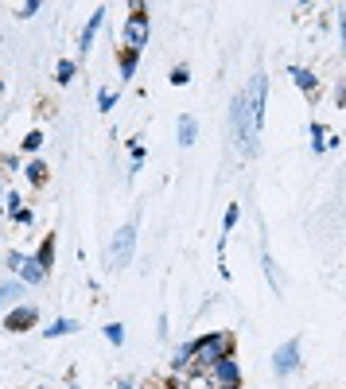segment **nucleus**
<instances>
[{"label": "nucleus", "instance_id": "5701e85b", "mask_svg": "<svg viewBox=\"0 0 346 389\" xmlns=\"http://www.w3.org/2000/svg\"><path fill=\"white\" fill-rule=\"evenodd\" d=\"M187 82H191V70H187V66H175V70H171V86H187Z\"/></svg>", "mask_w": 346, "mask_h": 389}, {"label": "nucleus", "instance_id": "f03ea898", "mask_svg": "<svg viewBox=\"0 0 346 389\" xmlns=\"http://www.w3.org/2000/svg\"><path fill=\"white\" fill-rule=\"evenodd\" d=\"M234 354V335L229 331H210V335L195 339V362H191V374H207L214 362L229 358Z\"/></svg>", "mask_w": 346, "mask_h": 389}, {"label": "nucleus", "instance_id": "cd10ccee", "mask_svg": "<svg viewBox=\"0 0 346 389\" xmlns=\"http://www.w3.org/2000/svg\"><path fill=\"white\" fill-rule=\"evenodd\" d=\"M117 389H136V385H133V382H121V385H117Z\"/></svg>", "mask_w": 346, "mask_h": 389}, {"label": "nucleus", "instance_id": "1a4fd4ad", "mask_svg": "<svg viewBox=\"0 0 346 389\" xmlns=\"http://www.w3.org/2000/svg\"><path fill=\"white\" fill-rule=\"evenodd\" d=\"M288 74H292V82H296V86L303 90V94H319V78H315V74L308 70V66H292V70H288Z\"/></svg>", "mask_w": 346, "mask_h": 389}, {"label": "nucleus", "instance_id": "4468645a", "mask_svg": "<svg viewBox=\"0 0 346 389\" xmlns=\"http://www.w3.org/2000/svg\"><path fill=\"white\" fill-rule=\"evenodd\" d=\"M23 176H28L31 187H43V183H47V164H43V160H31L28 168H23Z\"/></svg>", "mask_w": 346, "mask_h": 389}, {"label": "nucleus", "instance_id": "f257e3e1", "mask_svg": "<svg viewBox=\"0 0 346 389\" xmlns=\"http://www.w3.org/2000/svg\"><path fill=\"white\" fill-rule=\"evenodd\" d=\"M265 102H269V78L253 74L245 90L229 102V129H234V144L242 156H257L261 148V125H265Z\"/></svg>", "mask_w": 346, "mask_h": 389}, {"label": "nucleus", "instance_id": "a878e982", "mask_svg": "<svg viewBox=\"0 0 346 389\" xmlns=\"http://www.w3.org/2000/svg\"><path fill=\"white\" fill-rule=\"evenodd\" d=\"M339 105H346V82L339 86Z\"/></svg>", "mask_w": 346, "mask_h": 389}, {"label": "nucleus", "instance_id": "6e6552de", "mask_svg": "<svg viewBox=\"0 0 346 389\" xmlns=\"http://www.w3.org/2000/svg\"><path fill=\"white\" fill-rule=\"evenodd\" d=\"M36 319H39V311L31 308V304H23V308H16L12 316L4 319V327H8V331H28L31 324H36Z\"/></svg>", "mask_w": 346, "mask_h": 389}, {"label": "nucleus", "instance_id": "dca6fc26", "mask_svg": "<svg viewBox=\"0 0 346 389\" xmlns=\"http://www.w3.org/2000/svg\"><path fill=\"white\" fill-rule=\"evenodd\" d=\"M136 63H140L136 51H121V78H136Z\"/></svg>", "mask_w": 346, "mask_h": 389}, {"label": "nucleus", "instance_id": "39448f33", "mask_svg": "<svg viewBox=\"0 0 346 389\" xmlns=\"http://www.w3.org/2000/svg\"><path fill=\"white\" fill-rule=\"evenodd\" d=\"M8 269L23 280V284H43L47 272L36 265V257H23V253H8Z\"/></svg>", "mask_w": 346, "mask_h": 389}, {"label": "nucleus", "instance_id": "b1692460", "mask_svg": "<svg viewBox=\"0 0 346 389\" xmlns=\"http://www.w3.org/2000/svg\"><path fill=\"white\" fill-rule=\"evenodd\" d=\"M4 211H8V214H12V218H16V214H20V211H23V206H20V191H12V195H8V203H4Z\"/></svg>", "mask_w": 346, "mask_h": 389}, {"label": "nucleus", "instance_id": "a211bd4d", "mask_svg": "<svg viewBox=\"0 0 346 389\" xmlns=\"http://www.w3.org/2000/svg\"><path fill=\"white\" fill-rule=\"evenodd\" d=\"M39 148H43V132L31 129L28 137H23V152H39Z\"/></svg>", "mask_w": 346, "mask_h": 389}, {"label": "nucleus", "instance_id": "412c9836", "mask_svg": "<svg viewBox=\"0 0 346 389\" xmlns=\"http://www.w3.org/2000/svg\"><path fill=\"white\" fill-rule=\"evenodd\" d=\"M113 105H117V94H109V90H97V110L109 113Z\"/></svg>", "mask_w": 346, "mask_h": 389}, {"label": "nucleus", "instance_id": "9d476101", "mask_svg": "<svg viewBox=\"0 0 346 389\" xmlns=\"http://www.w3.org/2000/svg\"><path fill=\"white\" fill-rule=\"evenodd\" d=\"M335 144H339V137H335V132H327L315 121V125H311V148H315V152H327V148H335Z\"/></svg>", "mask_w": 346, "mask_h": 389}, {"label": "nucleus", "instance_id": "9b49d317", "mask_svg": "<svg viewBox=\"0 0 346 389\" xmlns=\"http://www.w3.org/2000/svg\"><path fill=\"white\" fill-rule=\"evenodd\" d=\"M195 137H199V121H195L191 113H183V117H179V144L191 148V144H195Z\"/></svg>", "mask_w": 346, "mask_h": 389}, {"label": "nucleus", "instance_id": "7ed1b4c3", "mask_svg": "<svg viewBox=\"0 0 346 389\" xmlns=\"http://www.w3.org/2000/svg\"><path fill=\"white\" fill-rule=\"evenodd\" d=\"M148 47V8H133V16L125 20V51H136L144 55Z\"/></svg>", "mask_w": 346, "mask_h": 389}, {"label": "nucleus", "instance_id": "423d86ee", "mask_svg": "<svg viewBox=\"0 0 346 389\" xmlns=\"http://www.w3.org/2000/svg\"><path fill=\"white\" fill-rule=\"evenodd\" d=\"M296 366H300V339H288V343L273 354V370H276V378H288Z\"/></svg>", "mask_w": 346, "mask_h": 389}, {"label": "nucleus", "instance_id": "ddd939ff", "mask_svg": "<svg viewBox=\"0 0 346 389\" xmlns=\"http://www.w3.org/2000/svg\"><path fill=\"white\" fill-rule=\"evenodd\" d=\"M36 265L43 272H51L55 269V234L51 238H43V245H39V253H36Z\"/></svg>", "mask_w": 346, "mask_h": 389}, {"label": "nucleus", "instance_id": "f3484780", "mask_svg": "<svg viewBox=\"0 0 346 389\" xmlns=\"http://www.w3.org/2000/svg\"><path fill=\"white\" fill-rule=\"evenodd\" d=\"M20 300V284L16 280H8V284H0V308H8V304Z\"/></svg>", "mask_w": 346, "mask_h": 389}, {"label": "nucleus", "instance_id": "aec40b11", "mask_svg": "<svg viewBox=\"0 0 346 389\" xmlns=\"http://www.w3.org/2000/svg\"><path fill=\"white\" fill-rule=\"evenodd\" d=\"M237 218H242V211H237V203H234V206H229V211H226V218H222V238H226L229 230L237 226Z\"/></svg>", "mask_w": 346, "mask_h": 389}, {"label": "nucleus", "instance_id": "6ab92c4d", "mask_svg": "<svg viewBox=\"0 0 346 389\" xmlns=\"http://www.w3.org/2000/svg\"><path fill=\"white\" fill-rule=\"evenodd\" d=\"M74 70H78V66H74L70 59H63V63H59V70H55V74H59L55 82H59V86H67V82L74 78Z\"/></svg>", "mask_w": 346, "mask_h": 389}, {"label": "nucleus", "instance_id": "393cba45", "mask_svg": "<svg viewBox=\"0 0 346 389\" xmlns=\"http://www.w3.org/2000/svg\"><path fill=\"white\" fill-rule=\"evenodd\" d=\"M39 8H43V4H39V0H23V4H20V16H23V20H28V16H36Z\"/></svg>", "mask_w": 346, "mask_h": 389}, {"label": "nucleus", "instance_id": "f8f14e48", "mask_svg": "<svg viewBox=\"0 0 346 389\" xmlns=\"http://www.w3.org/2000/svg\"><path fill=\"white\" fill-rule=\"evenodd\" d=\"M102 23H105V8H97V12L94 16H90V23H86V31H82V51H90V43H94V36H97V28H102Z\"/></svg>", "mask_w": 346, "mask_h": 389}, {"label": "nucleus", "instance_id": "2eb2a0df", "mask_svg": "<svg viewBox=\"0 0 346 389\" xmlns=\"http://www.w3.org/2000/svg\"><path fill=\"white\" fill-rule=\"evenodd\" d=\"M74 331H78V324H74V319H55L51 327H43V335H47V339H63V335H74Z\"/></svg>", "mask_w": 346, "mask_h": 389}, {"label": "nucleus", "instance_id": "20e7f679", "mask_svg": "<svg viewBox=\"0 0 346 389\" xmlns=\"http://www.w3.org/2000/svg\"><path fill=\"white\" fill-rule=\"evenodd\" d=\"M136 250V226H121L109 242V269H125Z\"/></svg>", "mask_w": 346, "mask_h": 389}, {"label": "nucleus", "instance_id": "bb28decb", "mask_svg": "<svg viewBox=\"0 0 346 389\" xmlns=\"http://www.w3.org/2000/svg\"><path fill=\"white\" fill-rule=\"evenodd\" d=\"M339 28H342V47H346V16H342V20H339Z\"/></svg>", "mask_w": 346, "mask_h": 389}, {"label": "nucleus", "instance_id": "c756f323", "mask_svg": "<svg viewBox=\"0 0 346 389\" xmlns=\"http://www.w3.org/2000/svg\"><path fill=\"white\" fill-rule=\"evenodd\" d=\"M70 389H78V385H70Z\"/></svg>", "mask_w": 346, "mask_h": 389}, {"label": "nucleus", "instance_id": "4be33fe9", "mask_svg": "<svg viewBox=\"0 0 346 389\" xmlns=\"http://www.w3.org/2000/svg\"><path fill=\"white\" fill-rule=\"evenodd\" d=\"M105 339H109L113 346H121V343H125V327H121V324H109V327H105Z\"/></svg>", "mask_w": 346, "mask_h": 389}, {"label": "nucleus", "instance_id": "c85d7f7f", "mask_svg": "<svg viewBox=\"0 0 346 389\" xmlns=\"http://www.w3.org/2000/svg\"><path fill=\"white\" fill-rule=\"evenodd\" d=\"M214 389H242V385H214Z\"/></svg>", "mask_w": 346, "mask_h": 389}, {"label": "nucleus", "instance_id": "0eeeda50", "mask_svg": "<svg viewBox=\"0 0 346 389\" xmlns=\"http://www.w3.org/2000/svg\"><path fill=\"white\" fill-rule=\"evenodd\" d=\"M207 378L214 385H242V366H237V358L229 354V358L214 362V366L207 370Z\"/></svg>", "mask_w": 346, "mask_h": 389}]
</instances>
